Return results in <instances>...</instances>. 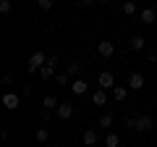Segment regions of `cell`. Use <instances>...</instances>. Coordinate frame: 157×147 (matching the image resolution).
<instances>
[{"instance_id":"cell-1","label":"cell","mask_w":157,"mask_h":147,"mask_svg":"<svg viewBox=\"0 0 157 147\" xmlns=\"http://www.w3.org/2000/svg\"><path fill=\"white\" fill-rule=\"evenodd\" d=\"M47 63V55L42 50H37V53H32V58H29V63H26V71L29 74H37V71H42V66Z\"/></svg>"},{"instance_id":"cell-2","label":"cell","mask_w":157,"mask_h":147,"mask_svg":"<svg viewBox=\"0 0 157 147\" xmlns=\"http://www.w3.org/2000/svg\"><path fill=\"white\" fill-rule=\"evenodd\" d=\"M141 87H144V74L131 71L128 74V89H141Z\"/></svg>"},{"instance_id":"cell-3","label":"cell","mask_w":157,"mask_h":147,"mask_svg":"<svg viewBox=\"0 0 157 147\" xmlns=\"http://www.w3.org/2000/svg\"><path fill=\"white\" fill-rule=\"evenodd\" d=\"M3 105H6L8 110H18V105H21V97L13 95V92H8V95H3Z\"/></svg>"},{"instance_id":"cell-4","label":"cell","mask_w":157,"mask_h":147,"mask_svg":"<svg viewBox=\"0 0 157 147\" xmlns=\"http://www.w3.org/2000/svg\"><path fill=\"white\" fill-rule=\"evenodd\" d=\"M55 113H58V118H60V121H68L73 116V105H71V102H60Z\"/></svg>"},{"instance_id":"cell-5","label":"cell","mask_w":157,"mask_h":147,"mask_svg":"<svg viewBox=\"0 0 157 147\" xmlns=\"http://www.w3.org/2000/svg\"><path fill=\"white\" fill-rule=\"evenodd\" d=\"M152 126H155V118H152V116H139V118H136V129L139 131H149Z\"/></svg>"},{"instance_id":"cell-6","label":"cell","mask_w":157,"mask_h":147,"mask_svg":"<svg viewBox=\"0 0 157 147\" xmlns=\"http://www.w3.org/2000/svg\"><path fill=\"white\" fill-rule=\"evenodd\" d=\"M100 89H115V84H113V74H110V71H102V74H100Z\"/></svg>"},{"instance_id":"cell-7","label":"cell","mask_w":157,"mask_h":147,"mask_svg":"<svg viewBox=\"0 0 157 147\" xmlns=\"http://www.w3.org/2000/svg\"><path fill=\"white\" fill-rule=\"evenodd\" d=\"M86 89H89V84H86L84 79H73L71 81V92H73V95H84Z\"/></svg>"},{"instance_id":"cell-8","label":"cell","mask_w":157,"mask_h":147,"mask_svg":"<svg viewBox=\"0 0 157 147\" xmlns=\"http://www.w3.org/2000/svg\"><path fill=\"white\" fill-rule=\"evenodd\" d=\"M155 21H157L155 8H141V24H155Z\"/></svg>"},{"instance_id":"cell-9","label":"cell","mask_w":157,"mask_h":147,"mask_svg":"<svg viewBox=\"0 0 157 147\" xmlns=\"http://www.w3.org/2000/svg\"><path fill=\"white\" fill-rule=\"evenodd\" d=\"M113 53H115V45L107 42V40H102V42H100V55H102V58H113Z\"/></svg>"},{"instance_id":"cell-10","label":"cell","mask_w":157,"mask_h":147,"mask_svg":"<svg viewBox=\"0 0 157 147\" xmlns=\"http://www.w3.org/2000/svg\"><path fill=\"white\" fill-rule=\"evenodd\" d=\"M42 105H45V110H58V105H60V102H58L55 95H47L45 100H42Z\"/></svg>"},{"instance_id":"cell-11","label":"cell","mask_w":157,"mask_h":147,"mask_svg":"<svg viewBox=\"0 0 157 147\" xmlns=\"http://www.w3.org/2000/svg\"><path fill=\"white\" fill-rule=\"evenodd\" d=\"M84 145H86V147L97 145V131H94V129H86V131H84Z\"/></svg>"},{"instance_id":"cell-12","label":"cell","mask_w":157,"mask_h":147,"mask_svg":"<svg viewBox=\"0 0 157 147\" xmlns=\"http://www.w3.org/2000/svg\"><path fill=\"white\" fill-rule=\"evenodd\" d=\"M144 45H147V40L144 37H139V34H136V37H131V50H144Z\"/></svg>"},{"instance_id":"cell-13","label":"cell","mask_w":157,"mask_h":147,"mask_svg":"<svg viewBox=\"0 0 157 147\" xmlns=\"http://www.w3.org/2000/svg\"><path fill=\"white\" fill-rule=\"evenodd\" d=\"M113 97H115L118 102H123L126 97H128V87H115V89H113Z\"/></svg>"},{"instance_id":"cell-14","label":"cell","mask_w":157,"mask_h":147,"mask_svg":"<svg viewBox=\"0 0 157 147\" xmlns=\"http://www.w3.org/2000/svg\"><path fill=\"white\" fill-rule=\"evenodd\" d=\"M92 102H94V105H105V102H107V95H105V89H97L94 95H92Z\"/></svg>"},{"instance_id":"cell-15","label":"cell","mask_w":157,"mask_h":147,"mask_svg":"<svg viewBox=\"0 0 157 147\" xmlns=\"http://www.w3.org/2000/svg\"><path fill=\"white\" fill-rule=\"evenodd\" d=\"M37 142H42V145L50 142V131H47L45 126H39V129H37Z\"/></svg>"},{"instance_id":"cell-16","label":"cell","mask_w":157,"mask_h":147,"mask_svg":"<svg viewBox=\"0 0 157 147\" xmlns=\"http://www.w3.org/2000/svg\"><path fill=\"white\" fill-rule=\"evenodd\" d=\"M118 145H121V137L118 134H107L105 137V147H118Z\"/></svg>"},{"instance_id":"cell-17","label":"cell","mask_w":157,"mask_h":147,"mask_svg":"<svg viewBox=\"0 0 157 147\" xmlns=\"http://www.w3.org/2000/svg\"><path fill=\"white\" fill-rule=\"evenodd\" d=\"M121 11H123L126 16H134V13L139 11V8H136V3H123V8H121Z\"/></svg>"},{"instance_id":"cell-18","label":"cell","mask_w":157,"mask_h":147,"mask_svg":"<svg viewBox=\"0 0 157 147\" xmlns=\"http://www.w3.org/2000/svg\"><path fill=\"white\" fill-rule=\"evenodd\" d=\"M107 126H113V116H110V113L100 116V129H107Z\"/></svg>"},{"instance_id":"cell-19","label":"cell","mask_w":157,"mask_h":147,"mask_svg":"<svg viewBox=\"0 0 157 147\" xmlns=\"http://www.w3.org/2000/svg\"><path fill=\"white\" fill-rule=\"evenodd\" d=\"M52 74H55V68H52V66H47V63H45V66H42V71H39V76H42V79H50Z\"/></svg>"},{"instance_id":"cell-20","label":"cell","mask_w":157,"mask_h":147,"mask_svg":"<svg viewBox=\"0 0 157 147\" xmlns=\"http://www.w3.org/2000/svg\"><path fill=\"white\" fill-rule=\"evenodd\" d=\"M78 71H81V63H68V68H66V74H68V76H76Z\"/></svg>"},{"instance_id":"cell-21","label":"cell","mask_w":157,"mask_h":147,"mask_svg":"<svg viewBox=\"0 0 157 147\" xmlns=\"http://www.w3.org/2000/svg\"><path fill=\"white\" fill-rule=\"evenodd\" d=\"M11 8H13L11 0H0V13H11Z\"/></svg>"},{"instance_id":"cell-22","label":"cell","mask_w":157,"mask_h":147,"mask_svg":"<svg viewBox=\"0 0 157 147\" xmlns=\"http://www.w3.org/2000/svg\"><path fill=\"white\" fill-rule=\"evenodd\" d=\"M37 6L42 8V11H50V8H52V0H39Z\"/></svg>"},{"instance_id":"cell-23","label":"cell","mask_w":157,"mask_h":147,"mask_svg":"<svg viewBox=\"0 0 157 147\" xmlns=\"http://www.w3.org/2000/svg\"><path fill=\"white\" fill-rule=\"evenodd\" d=\"M58 84H60V87L68 84V74H58Z\"/></svg>"},{"instance_id":"cell-24","label":"cell","mask_w":157,"mask_h":147,"mask_svg":"<svg viewBox=\"0 0 157 147\" xmlns=\"http://www.w3.org/2000/svg\"><path fill=\"white\" fill-rule=\"evenodd\" d=\"M47 66L55 68V66H58V58H55V55H50V58H47Z\"/></svg>"},{"instance_id":"cell-25","label":"cell","mask_w":157,"mask_h":147,"mask_svg":"<svg viewBox=\"0 0 157 147\" xmlns=\"http://www.w3.org/2000/svg\"><path fill=\"white\" fill-rule=\"evenodd\" d=\"M50 118H52V113H50V110H45V113H42V124H47Z\"/></svg>"}]
</instances>
